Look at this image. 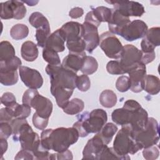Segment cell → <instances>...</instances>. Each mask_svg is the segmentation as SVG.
I'll list each match as a JSON object with an SVG mask.
<instances>
[{"mask_svg":"<svg viewBox=\"0 0 160 160\" xmlns=\"http://www.w3.org/2000/svg\"><path fill=\"white\" fill-rule=\"evenodd\" d=\"M12 134V128L10 123L0 122V139H8Z\"/></svg>","mask_w":160,"mask_h":160,"instance_id":"obj_43","label":"cell"},{"mask_svg":"<svg viewBox=\"0 0 160 160\" xmlns=\"http://www.w3.org/2000/svg\"><path fill=\"white\" fill-rule=\"evenodd\" d=\"M42 58L50 65H60L61 61L58 52L47 48L42 50Z\"/></svg>","mask_w":160,"mask_h":160,"instance_id":"obj_35","label":"cell"},{"mask_svg":"<svg viewBox=\"0 0 160 160\" xmlns=\"http://www.w3.org/2000/svg\"><path fill=\"white\" fill-rule=\"evenodd\" d=\"M82 26L84 28L83 39L86 43V50L89 53H92L99 44L100 36L98 28L94 24L86 21L83 22Z\"/></svg>","mask_w":160,"mask_h":160,"instance_id":"obj_15","label":"cell"},{"mask_svg":"<svg viewBox=\"0 0 160 160\" xmlns=\"http://www.w3.org/2000/svg\"><path fill=\"white\" fill-rule=\"evenodd\" d=\"M86 56L85 52L82 53L69 52V54L63 59L61 65L63 68L77 73L78 71L81 70Z\"/></svg>","mask_w":160,"mask_h":160,"instance_id":"obj_20","label":"cell"},{"mask_svg":"<svg viewBox=\"0 0 160 160\" xmlns=\"http://www.w3.org/2000/svg\"><path fill=\"white\" fill-rule=\"evenodd\" d=\"M76 88L82 92L87 91L91 87V81L86 74H82L77 77Z\"/></svg>","mask_w":160,"mask_h":160,"instance_id":"obj_37","label":"cell"},{"mask_svg":"<svg viewBox=\"0 0 160 160\" xmlns=\"http://www.w3.org/2000/svg\"><path fill=\"white\" fill-rule=\"evenodd\" d=\"M84 21L88 22L89 23H91V24H94V26H96L97 28H98L99 26V25L101 24V22L95 17V16L93 14L92 11H91L89 12H88V14H86V16L85 17Z\"/></svg>","mask_w":160,"mask_h":160,"instance_id":"obj_48","label":"cell"},{"mask_svg":"<svg viewBox=\"0 0 160 160\" xmlns=\"http://www.w3.org/2000/svg\"><path fill=\"white\" fill-rule=\"evenodd\" d=\"M131 134L142 149L156 145L159 139L158 122L154 118H148L146 126Z\"/></svg>","mask_w":160,"mask_h":160,"instance_id":"obj_7","label":"cell"},{"mask_svg":"<svg viewBox=\"0 0 160 160\" xmlns=\"http://www.w3.org/2000/svg\"><path fill=\"white\" fill-rule=\"evenodd\" d=\"M22 104H27L36 110L40 117L49 119L52 111V103L47 98L39 94L34 89L26 90L22 96Z\"/></svg>","mask_w":160,"mask_h":160,"instance_id":"obj_6","label":"cell"},{"mask_svg":"<svg viewBox=\"0 0 160 160\" xmlns=\"http://www.w3.org/2000/svg\"><path fill=\"white\" fill-rule=\"evenodd\" d=\"M10 124L12 128L13 139L20 142L22 149L31 151L33 154L38 151L41 147L40 138L26 119L15 118Z\"/></svg>","mask_w":160,"mask_h":160,"instance_id":"obj_3","label":"cell"},{"mask_svg":"<svg viewBox=\"0 0 160 160\" xmlns=\"http://www.w3.org/2000/svg\"><path fill=\"white\" fill-rule=\"evenodd\" d=\"M22 58L26 61L32 62L38 56L39 51L37 45L32 41H28L22 43L21 49Z\"/></svg>","mask_w":160,"mask_h":160,"instance_id":"obj_21","label":"cell"},{"mask_svg":"<svg viewBox=\"0 0 160 160\" xmlns=\"http://www.w3.org/2000/svg\"><path fill=\"white\" fill-rule=\"evenodd\" d=\"M106 70L109 74L113 75H120L124 74L118 60L109 61L106 65Z\"/></svg>","mask_w":160,"mask_h":160,"instance_id":"obj_40","label":"cell"},{"mask_svg":"<svg viewBox=\"0 0 160 160\" xmlns=\"http://www.w3.org/2000/svg\"><path fill=\"white\" fill-rule=\"evenodd\" d=\"M13 119V118L8 111V109L6 108H2L0 111V122H9L10 123L12 120Z\"/></svg>","mask_w":160,"mask_h":160,"instance_id":"obj_47","label":"cell"},{"mask_svg":"<svg viewBox=\"0 0 160 160\" xmlns=\"http://www.w3.org/2000/svg\"><path fill=\"white\" fill-rule=\"evenodd\" d=\"M51 34L50 28H41L36 29V39L37 41V45L44 48L45 47L47 39Z\"/></svg>","mask_w":160,"mask_h":160,"instance_id":"obj_36","label":"cell"},{"mask_svg":"<svg viewBox=\"0 0 160 160\" xmlns=\"http://www.w3.org/2000/svg\"><path fill=\"white\" fill-rule=\"evenodd\" d=\"M129 18L121 14L117 10L112 9V16L108 22L109 32L113 34L119 35L124 28L130 22Z\"/></svg>","mask_w":160,"mask_h":160,"instance_id":"obj_19","label":"cell"},{"mask_svg":"<svg viewBox=\"0 0 160 160\" xmlns=\"http://www.w3.org/2000/svg\"><path fill=\"white\" fill-rule=\"evenodd\" d=\"M100 104L104 108H111L114 106L117 102V96L114 91L106 89L102 91L99 96Z\"/></svg>","mask_w":160,"mask_h":160,"instance_id":"obj_25","label":"cell"},{"mask_svg":"<svg viewBox=\"0 0 160 160\" xmlns=\"http://www.w3.org/2000/svg\"><path fill=\"white\" fill-rule=\"evenodd\" d=\"M112 148L122 160L130 159L129 154H134L142 149L132 136L130 129L126 126H122L118 132Z\"/></svg>","mask_w":160,"mask_h":160,"instance_id":"obj_5","label":"cell"},{"mask_svg":"<svg viewBox=\"0 0 160 160\" xmlns=\"http://www.w3.org/2000/svg\"><path fill=\"white\" fill-rule=\"evenodd\" d=\"M72 154L71 151L67 149L61 152L51 154L50 159H72Z\"/></svg>","mask_w":160,"mask_h":160,"instance_id":"obj_45","label":"cell"},{"mask_svg":"<svg viewBox=\"0 0 160 160\" xmlns=\"http://www.w3.org/2000/svg\"><path fill=\"white\" fill-rule=\"evenodd\" d=\"M99 159H122V158L116 154L112 147L108 148L107 145L101 152Z\"/></svg>","mask_w":160,"mask_h":160,"instance_id":"obj_41","label":"cell"},{"mask_svg":"<svg viewBox=\"0 0 160 160\" xmlns=\"http://www.w3.org/2000/svg\"><path fill=\"white\" fill-rule=\"evenodd\" d=\"M143 38L154 48L159 46L160 45V28L153 27L148 29Z\"/></svg>","mask_w":160,"mask_h":160,"instance_id":"obj_31","label":"cell"},{"mask_svg":"<svg viewBox=\"0 0 160 160\" xmlns=\"http://www.w3.org/2000/svg\"><path fill=\"white\" fill-rule=\"evenodd\" d=\"M29 34L28 27L23 24L14 25L10 30V35L15 40H21L26 38Z\"/></svg>","mask_w":160,"mask_h":160,"instance_id":"obj_30","label":"cell"},{"mask_svg":"<svg viewBox=\"0 0 160 160\" xmlns=\"http://www.w3.org/2000/svg\"><path fill=\"white\" fill-rule=\"evenodd\" d=\"M92 11L97 19L101 23L102 22H108L111 18L112 9L105 6H99L92 9Z\"/></svg>","mask_w":160,"mask_h":160,"instance_id":"obj_33","label":"cell"},{"mask_svg":"<svg viewBox=\"0 0 160 160\" xmlns=\"http://www.w3.org/2000/svg\"><path fill=\"white\" fill-rule=\"evenodd\" d=\"M26 8L21 1L11 0L1 3V18L21 19L26 14Z\"/></svg>","mask_w":160,"mask_h":160,"instance_id":"obj_10","label":"cell"},{"mask_svg":"<svg viewBox=\"0 0 160 160\" xmlns=\"http://www.w3.org/2000/svg\"><path fill=\"white\" fill-rule=\"evenodd\" d=\"M46 72L51 81V92L55 98L58 106L63 108L69 102L74 89L76 88V73L60 65L48 64Z\"/></svg>","mask_w":160,"mask_h":160,"instance_id":"obj_1","label":"cell"},{"mask_svg":"<svg viewBox=\"0 0 160 160\" xmlns=\"http://www.w3.org/2000/svg\"><path fill=\"white\" fill-rule=\"evenodd\" d=\"M98 68V63L96 59L90 56H86L84 59L83 65L81 69V71L86 75L94 73Z\"/></svg>","mask_w":160,"mask_h":160,"instance_id":"obj_32","label":"cell"},{"mask_svg":"<svg viewBox=\"0 0 160 160\" xmlns=\"http://www.w3.org/2000/svg\"><path fill=\"white\" fill-rule=\"evenodd\" d=\"M84 14V11L81 8L76 7L69 11V16L72 19H77L81 17Z\"/></svg>","mask_w":160,"mask_h":160,"instance_id":"obj_49","label":"cell"},{"mask_svg":"<svg viewBox=\"0 0 160 160\" xmlns=\"http://www.w3.org/2000/svg\"><path fill=\"white\" fill-rule=\"evenodd\" d=\"M29 22L31 25L36 28V29L41 28H50L47 18L39 12L32 13L29 18Z\"/></svg>","mask_w":160,"mask_h":160,"instance_id":"obj_27","label":"cell"},{"mask_svg":"<svg viewBox=\"0 0 160 160\" xmlns=\"http://www.w3.org/2000/svg\"><path fill=\"white\" fill-rule=\"evenodd\" d=\"M79 137V133L74 127L48 129L43 130L41 134V145L48 151L61 152L75 144Z\"/></svg>","mask_w":160,"mask_h":160,"instance_id":"obj_2","label":"cell"},{"mask_svg":"<svg viewBox=\"0 0 160 160\" xmlns=\"http://www.w3.org/2000/svg\"><path fill=\"white\" fill-rule=\"evenodd\" d=\"M142 155L146 160H154L157 159L159 155L158 148L156 145H153L148 148H143Z\"/></svg>","mask_w":160,"mask_h":160,"instance_id":"obj_39","label":"cell"},{"mask_svg":"<svg viewBox=\"0 0 160 160\" xmlns=\"http://www.w3.org/2000/svg\"><path fill=\"white\" fill-rule=\"evenodd\" d=\"M142 52L132 44H126L123 46L121 57L118 61L124 73H128L141 63Z\"/></svg>","mask_w":160,"mask_h":160,"instance_id":"obj_9","label":"cell"},{"mask_svg":"<svg viewBox=\"0 0 160 160\" xmlns=\"http://www.w3.org/2000/svg\"><path fill=\"white\" fill-rule=\"evenodd\" d=\"M107 146L97 133L89 139L82 151V159H99L104 148Z\"/></svg>","mask_w":160,"mask_h":160,"instance_id":"obj_14","label":"cell"},{"mask_svg":"<svg viewBox=\"0 0 160 160\" xmlns=\"http://www.w3.org/2000/svg\"><path fill=\"white\" fill-rule=\"evenodd\" d=\"M18 74L17 71H0V82L2 84L9 86L17 83Z\"/></svg>","mask_w":160,"mask_h":160,"instance_id":"obj_29","label":"cell"},{"mask_svg":"<svg viewBox=\"0 0 160 160\" xmlns=\"http://www.w3.org/2000/svg\"><path fill=\"white\" fill-rule=\"evenodd\" d=\"M0 144H1V156L6 152L8 149V142L6 139H0Z\"/></svg>","mask_w":160,"mask_h":160,"instance_id":"obj_50","label":"cell"},{"mask_svg":"<svg viewBox=\"0 0 160 160\" xmlns=\"http://www.w3.org/2000/svg\"><path fill=\"white\" fill-rule=\"evenodd\" d=\"M65 41H66L65 33L60 28L50 34L44 48L52 49L56 52H62L65 49Z\"/></svg>","mask_w":160,"mask_h":160,"instance_id":"obj_18","label":"cell"},{"mask_svg":"<svg viewBox=\"0 0 160 160\" xmlns=\"http://www.w3.org/2000/svg\"><path fill=\"white\" fill-rule=\"evenodd\" d=\"M131 82L130 89L133 92H140L144 89V81L146 75V65L140 63L129 72Z\"/></svg>","mask_w":160,"mask_h":160,"instance_id":"obj_16","label":"cell"},{"mask_svg":"<svg viewBox=\"0 0 160 160\" xmlns=\"http://www.w3.org/2000/svg\"><path fill=\"white\" fill-rule=\"evenodd\" d=\"M84 108L83 101L79 98H74L69 101L68 104L62 108L63 111L69 115H74L81 112Z\"/></svg>","mask_w":160,"mask_h":160,"instance_id":"obj_26","label":"cell"},{"mask_svg":"<svg viewBox=\"0 0 160 160\" xmlns=\"http://www.w3.org/2000/svg\"><path fill=\"white\" fill-rule=\"evenodd\" d=\"M99 46L109 58H120L123 46L119 39L112 33L106 31L101 34Z\"/></svg>","mask_w":160,"mask_h":160,"instance_id":"obj_8","label":"cell"},{"mask_svg":"<svg viewBox=\"0 0 160 160\" xmlns=\"http://www.w3.org/2000/svg\"><path fill=\"white\" fill-rule=\"evenodd\" d=\"M78 121L72 127L76 129L79 137H86L90 133H98L106 123L107 112L102 109H96L91 112H84L77 117Z\"/></svg>","mask_w":160,"mask_h":160,"instance_id":"obj_4","label":"cell"},{"mask_svg":"<svg viewBox=\"0 0 160 160\" xmlns=\"http://www.w3.org/2000/svg\"><path fill=\"white\" fill-rule=\"evenodd\" d=\"M19 72L21 81L29 89H37L42 86L43 79L38 70L21 66Z\"/></svg>","mask_w":160,"mask_h":160,"instance_id":"obj_13","label":"cell"},{"mask_svg":"<svg viewBox=\"0 0 160 160\" xmlns=\"http://www.w3.org/2000/svg\"><path fill=\"white\" fill-rule=\"evenodd\" d=\"M114 6V9L126 17H141L144 12V6L139 2L132 1H106Z\"/></svg>","mask_w":160,"mask_h":160,"instance_id":"obj_12","label":"cell"},{"mask_svg":"<svg viewBox=\"0 0 160 160\" xmlns=\"http://www.w3.org/2000/svg\"><path fill=\"white\" fill-rule=\"evenodd\" d=\"M15 56V49L11 43L7 41L0 43V61H6L13 58Z\"/></svg>","mask_w":160,"mask_h":160,"instance_id":"obj_28","label":"cell"},{"mask_svg":"<svg viewBox=\"0 0 160 160\" xmlns=\"http://www.w3.org/2000/svg\"><path fill=\"white\" fill-rule=\"evenodd\" d=\"M21 66V61L17 56L6 61H0V71H17Z\"/></svg>","mask_w":160,"mask_h":160,"instance_id":"obj_34","label":"cell"},{"mask_svg":"<svg viewBox=\"0 0 160 160\" xmlns=\"http://www.w3.org/2000/svg\"><path fill=\"white\" fill-rule=\"evenodd\" d=\"M49 119L40 117L36 112L32 116V123L34 127L40 130H44L48 126Z\"/></svg>","mask_w":160,"mask_h":160,"instance_id":"obj_42","label":"cell"},{"mask_svg":"<svg viewBox=\"0 0 160 160\" xmlns=\"http://www.w3.org/2000/svg\"><path fill=\"white\" fill-rule=\"evenodd\" d=\"M148 29V26L144 21L136 19L126 25L121 32L119 36L128 41H133L144 38Z\"/></svg>","mask_w":160,"mask_h":160,"instance_id":"obj_11","label":"cell"},{"mask_svg":"<svg viewBox=\"0 0 160 160\" xmlns=\"http://www.w3.org/2000/svg\"><path fill=\"white\" fill-rule=\"evenodd\" d=\"M151 95H155L160 91V81L159 78L154 75H146L144 81V89Z\"/></svg>","mask_w":160,"mask_h":160,"instance_id":"obj_23","label":"cell"},{"mask_svg":"<svg viewBox=\"0 0 160 160\" xmlns=\"http://www.w3.org/2000/svg\"><path fill=\"white\" fill-rule=\"evenodd\" d=\"M61 28L65 33L66 44L83 39L84 28L82 24L78 22L70 21L63 24Z\"/></svg>","mask_w":160,"mask_h":160,"instance_id":"obj_17","label":"cell"},{"mask_svg":"<svg viewBox=\"0 0 160 160\" xmlns=\"http://www.w3.org/2000/svg\"><path fill=\"white\" fill-rule=\"evenodd\" d=\"M1 102L5 107H9L16 103V100L14 95L12 92H6L1 96Z\"/></svg>","mask_w":160,"mask_h":160,"instance_id":"obj_44","label":"cell"},{"mask_svg":"<svg viewBox=\"0 0 160 160\" xmlns=\"http://www.w3.org/2000/svg\"><path fill=\"white\" fill-rule=\"evenodd\" d=\"M15 159H34V154L31 151L22 149L18 152L14 158Z\"/></svg>","mask_w":160,"mask_h":160,"instance_id":"obj_46","label":"cell"},{"mask_svg":"<svg viewBox=\"0 0 160 160\" xmlns=\"http://www.w3.org/2000/svg\"><path fill=\"white\" fill-rule=\"evenodd\" d=\"M13 119L27 118L31 112V107L27 104H19L18 102L14 103L9 107H6Z\"/></svg>","mask_w":160,"mask_h":160,"instance_id":"obj_22","label":"cell"},{"mask_svg":"<svg viewBox=\"0 0 160 160\" xmlns=\"http://www.w3.org/2000/svg\"><path fill=\"white\" fill-rule=\"evenodd\" d=\"M116 89L121 92H124L130 89L131 82L129 77L121 76L119 77L116 82Z\"/></svg>","mask_w":160,"mask_h":160,"instance_id":"obj_38","label":"cell"},{"mask_svg":"<svg viewBox=\"0 0 160 160\" xmlns=\"http://www.w3.org/2000/svg\"><path fill=\"white\" fill-rule=\"evenodd\" d=\"M118 128L116 125L113 123L108 122L105 124L101 131L98 132L100 138L105 144H108L112 140V137L118 131Z\"/></svg>","mask_w":160,"mask_h":160,"instance_id":"obj_24","label":"cell"}]
</instances>
